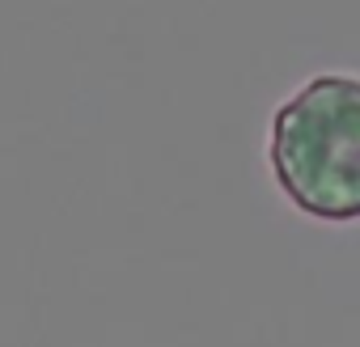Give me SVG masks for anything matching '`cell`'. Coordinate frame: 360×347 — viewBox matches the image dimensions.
I'll list each match as a JSON object with an SVG mask.
<instances>
[{"instance_id": "cell-1", "label": "cell", "mask_w": 360, "mask_h": 347, "mask_svg": "<svg viewBox=\"0 0 360 347\" xmlns=\"http://www.w3.org/2000/svg\"><path fill=\"white\" fill-rule=\"evenodd\" d=\"M271 174L305 216H360V81L314 77L271 119Z\"/></svg>"}]
</instances>
